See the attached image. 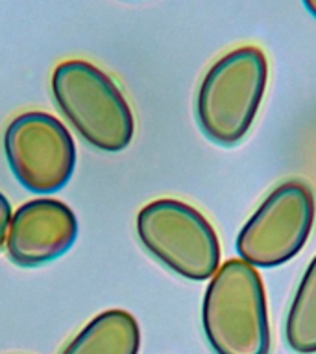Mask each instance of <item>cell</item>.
<instances>
[{"label":"cell","mask_w":316,"mask_h":354,"mask_svg":"<svg viewBox=\"0 0 316 354\" xmlns=\"http://www.w3.org/2000/svg\"><path fill=\"white\" fill-rule=\"evenodd\" d=\"M202 325L215 354H270L272 332L263 277L243 259H229L205 288Z\"/></svg>","instance_id":"obj_1"},{"label":"cell","mask_w":316,"mask_h":354,"mask_svg":"<svg viewBox=\"0 0 316 354\" xmlns=\"http://www.w3.org/2000/svg\"><path fill=\"white\" fill-rule=\"evenodd\" d=\"M268 85V59L246 44L227 52L205 72L196 96L202 131L220 146L240 142L259 113Z\"/></svg>","instance_id":"obj_2"},{"label":"cell","mask_w":316,"mask_h":354,"mask_svg":"<svg viewBox=\"0 0 316 354\" xmlns=\"http://www.w3.org/2000/svg\"><path fill=\"white\" fill-rule=\"evenodd\" d=\"M52 94L76 133L100 151H122L135 133L128 100L113 80L93 63L63 61L52 74Z\"/></svg>","instance_id":"obj_3"},{"label":"cell","mask_w":316,"mask_h":354,"mask_svg":"<svg viewBox=\"0 0 316 354\" xmlns=\"http://www.w3.org/2000/svg\"><path fill=\"white\" fill-rule=\"evenodd\" d=\"M137 236L161 264L188 281H207L220 268L215 227L198 209L179 199H155L137 214Z\"/></svg>","instance_id":"obj_4"},{"label":"cell","mask_w":316,"mask_h":354,"mask_svg":"<svg viewBox=\"0 0 316 354\" xmlns=\"http://www.w3.org/2000/svg\"><path fill=\"white\" fill-rule=\"evenodd\" d=\"M315 194L305 181L290 179L272 190L238 232L240 259L255 268H277L305 248L315 225Z\"/></svg>","instance_id":"obj_5"},{"label":"cell","mask_w":316,"mask_h":354,"mask_svg":"<svg viewBox=\"0 0 316 354\" xmlns=\"http://www.w3.org/2000/svg\"><path fill=\"white\" fill-rule=\"evenodd\" d=\"M4 153L13 176L35 194L65 187L76 168V146L63 122L43 111L15 116L6 127Z\"/></svg>","instance_id":"obj_6"},{"label":"cell","mask_w":316,"mask_h":354,"mask_svg":"<svg viewBox=\"0 0 316 354\" xmlns=\"http://www.w3.org/2000/svg\"><path fill=\"white\" fill-rule=\"evenodd\" d=\"M78 236V220L69 205L54 198L22 203L11 216L6 248L11 262L37 268L60 259Z\"/></svg>","instance_id":"obj_7"},{"label":"cell","mask_w":316,"mask_h":354,"mask_svg":"<svg viewBox=\"0 0 316 354\" xmlns=\"http://www.w3.org/2000/svg\"><path fill=\"white\" fill-rule=\"evenodd\" d=\"M141 328L126 310H105L91 319L61 354H139Z\"/></svg>","instance_id":"obj_8"},{"label":"cell","mask_w":316,"mask_h":354,"mask_svg":"<svg viewBox=\"0 0 316 354\" xmlns=\"http://www.w3.org/2000/svg\"><path fill=\"white\" fill-rule=\"evenodd\" d=\"M285 339L296 354H316V254L288 306Z\"/></svg>","instance_id":"obj_9"},{"label":"cell","mask_w":316,"mask_h":354,"mask_svg":"<svg viewBox=\"0 0 316 354\" xmlns=\"http://www.w3.org/2000/svg\"><path fill=\"white\" fill-rule=\"evenodd\" d=\"M11 205L8 201L4 194L0 192V249L6 243V238H8V231H10V223H11Z\"/></svg>","instance_id":"obj_10"},{"label":"cell","mask_w":316,"mask_h":354,"mask_svg":"<svg viewBox=\"0 0 316 354\" xmlns=\"http://www.w3.org/2000/svg\"><path fill=\"white\" fill-rule=\"evenodd\" d=\"M304 6L307 8V11H309L310 15L316 19V0H304Z\"/></svg>","instance_id":"obj_11"}]
</instances>
